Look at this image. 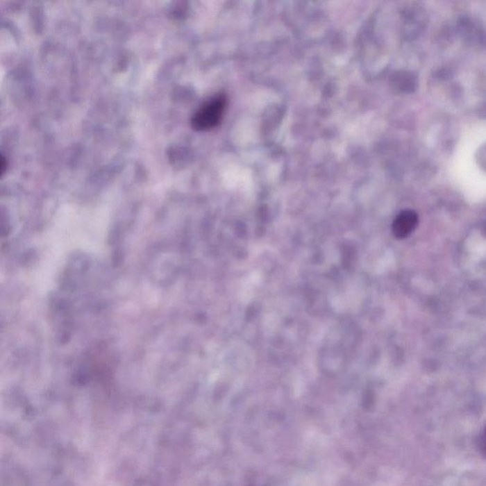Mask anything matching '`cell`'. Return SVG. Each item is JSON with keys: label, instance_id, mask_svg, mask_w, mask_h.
<instances>
[{"label": "cell", "instance_id": "cell-1", "mask_svg": "<svg viewBox=\"0 0 486 486\" xmlns=\"http://www.w3.org/2000/svg\"><path fill=\"white\" fill-rule=\"evenodd\" d=\"M226 108V95H215L196 111L192 118L193 128L200 131H210L216 128L221 124Z\"/></svg>", "mask_w": 486, "mask_h": 486}, {"label": "cell", "instance_id": "cell-2", "mask_svg": "<svg viewBox=\"0 0 486 486\" xmlns=\"http://www.w3.org/2000/svg\"><path fill=\"white\" fill-rule=\"evenodd\" d=\"M418 215L415 212L405 210L398 215L395 219L392 230L398 239H404L414 231L418 226Z\"/></svg>", "mask_w": 486, "mask_h": 486}, {"label": "cell", "instance_id": "cell-3", "mask_svg": "<svg viewBox=\"0 0 486 486\" xmlns=\"http://www.w3.org/2000/svg\"><path fill=\"white\" fill-rule=\"evenodd\" d=\"M483 449H485V454H486V428H485V436H483Z\"/></svg>", "mask_w": 486, "mask_h": 486}, {"label": "cell", "instance_id": "cell-4", "mask_svg": "<svg viewBox=\"0 0 486 486\" xmlns=\"http://www.w3.org/2000/svg\"><path fill=\"white\" fill-rule=\"evenodd\" d=\"M485 152H486V151H485ZM483 161H485V165H486V160H483Z\"/></svg>", "mask_w": 486, "mask_h": 486}]
</instances>
